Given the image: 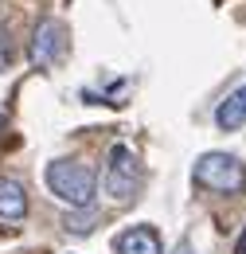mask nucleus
Masks as SVG:
<instances>
[{"label":"nucleus","instance_id":"nucleus-10","mask_svg":"<svg viewBox=\"0 0 246 254\" xmlns=\"http://www.w3.org/2000/svg\"><path fill=\"white\" fill-rule=\"evenodd\" d=\"M235 254H246V231L239 235V243H235Z\"/></svg>","mask_w":246,"mask_h":254},{"label":"nucleus","instance_id":"nucleus-9","mask_svg":"<svg viewBox=\"0 0 246 254\" xmlns=\"http://www.w3.org/2000/svg\"><path fill=\"white\" fill-rule=\"evenodd\" d=\"M8 59H12V39H8V35L0 32V70L8 66Z\"/></svg>","mask_w":246,"mask_h":254},{"label":"nucleus","instance_id":"nucleus-4","mask_svg":"<svg viewBox=\"0 0 246 254\" xmlns=\"http://www.w3.org/2000/svg\"><path fill=\"white\" fill-rule=\"evenodd\" d=\"M62 51H66V28H62L59 20H51V16L39 20V28L31 35V47H28L31 63L35 66H51V63L62 59Z\"/></svg>","mask_w":246,"mask_h":254},{"label":"nucleus","instance_id":"nucleus-8","mask_svg":"<svg viewBox=\"0 0 246 254\" xmlns=\"http://www.w3.org/2000/svg\"><path fill=\"white\" fill-rule=\"evenodd\" d=\"M94 223H98V215H94L90 207H78V211H66V219H62V227L70 231V235H90Z\"/></svg>","mask_w":246,"mask_h":254},{"label":"nucleus","instance_id":"nucleus-6","mask_svg":"<svg viewBox=\"0 0 246 254\" xmlns=\"http://www.w3.org/2000/svg\"><path fill=\"white\" fill-rule=\"evenodd\" d=\"M28 215V191L20 180H0V219H24Z\"/></svg>","mask_w":246,"mask_h":254},{"label":"nucleus","instance_id":"nucleus-3","mask_svg":"<svg viewBox=\"0 0 246 254\" xmlns=\"http://www.w3.org/2000/svg\"><path fill=\"white\" fill-rule=\"evenodd\" d=\"M137 184H141V172H137V157L129 145H114L110 149V160H106V191L114 203H129L137 195Z\"/></svg>","mask_w":246,"mask_h":254},{"label":"nucleus","instance_id":"nucleus-5","mask_svg":"<svg viewBox=\"0 0 246 254\" xmlns=\"http://www.w3.org/2000/svg\"><path fill=\"white\" fill-rule=\"evenodd\" d=\"M118 254H164L160 251V235H156L153 227H129L118 235Z\"/></svg>","mask_w":246,"mask_h":254},{"label":"nucleus","instance_id":"nucleus-2","mask_svg":"<svg viewBox=\"0 0 246 254\" xmlns=\"http://www.w3.org/2000/svg\"><path fill=\"white\" fill-rule=\"evenodd\" d=\"M195 184L223 191V195H239V191H246V168L231 153H203L195 160Z\"/></svg>","mask_w":246,"mask_h":254},{"label":"nucleus","instance_id":"nucleus-1","mask_svg":"<svg viewBox=\"0 0 246 254\" xmlns=\"http://www.w3.org/2000/svg\"><path fill=\"white\" fill-rule=\"evenodd\" d=\"M47 188L55 199L70 203V207H94V195H98V180L86 164L78 160H51L47 172H43Z\"/></svg>","mask_w":246,"mask_h":254},{"label":"nucleus","instance_id":"nucleus-7","mask_svg":"<svg viewBox=\"0 0 246 254\" xmlns=\"http://www.w3.org/2000/svg\"><path fill=\"white\" fill-rule=\"evenodd\" d=\"M215 126L219 129H243L246 126V86H239L235 94L227 98V102H219V110H215Z\"/></svg>","mask_w":246,"mask_h":254},{"label":"nucleus","instance_id":"nucleus-11","mask_svg":"<svg viewBox=\"0 0 246 254\" xmlns=\"http://www.w3.org/2000/svg\"><path fill=\"white\" fill-rule=\"evenodd\" d=\"M180 254H187V251H180Z\"/></svg>","mask_w":246,"mask_h":254}]
</instances>
